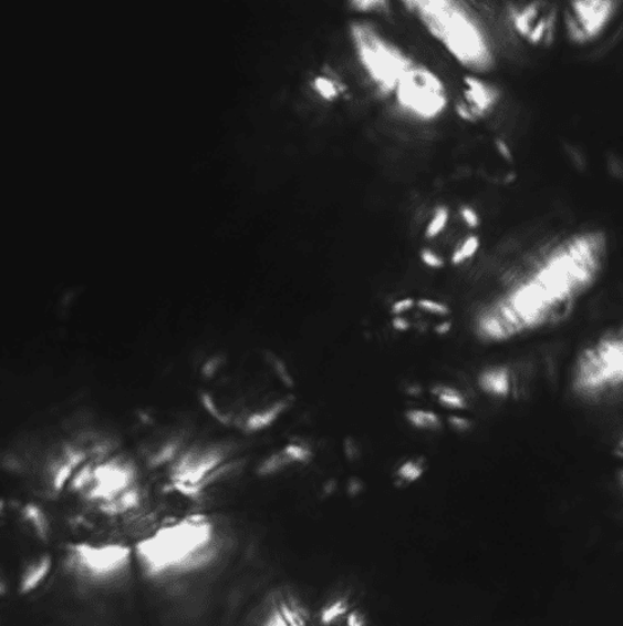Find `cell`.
Returning a JSON list of instances; mask_svg holds the SVG:
<instances>
[{"instance_id": "cell-14", "label": "cell", "mask_w": 623, "mask_h": 626, "mask_svg": "<svg viewBox=\"0 0 623 626\" xmlns=\"http://www.w3.org/2000/svg\"><path fill=\"white\" fill-rule=\"evenodd\" d=\"M423 474L424 468L417 461H406L399 470H397V475H399L405 483H413L415 480L422 478Z\"/></svg>"}, {"instance_id": "cell-20", "label": "cell", "mask_w": 623, "mask_h": 626, "mask_svg": "<svg viewBox=\"0 0 623 626\" xmlns=\"http://www.w3.org/2000/svg\"><path fill=\"white\" fill-rule=\"evenodd\" d=\"M620 479H621V484H622V486H623V471H622V473H621V475H620Z\"/></svg>"}, {"instance_id": "cell-18", "label": "cell", "mask_w": 623, "mask_h": 626, "mask_svg": "<svg viewBox=\"0 0 623 626\" xmlns=\"http://www.w3.org/2000/svg\"><path fill=\"white\" fill-rule=\"evenodd\" d=\"M449 422L450 424H453V428L459 431L468 430L469 425H471L469 421H467L466 419H460V417H453V419H450Z\"/></svg>"}, {"instance_id": "cell-4", "label": "cell", "mask_w": 623, "mask_h": 626, "mask_svg": "<svg viewBox=\"0 0 623 626\" xmlns=\"http://www.w3.org/2000/svg\"><path fill=\"white\" fill-rule=\"evenodd\" d=\"M623 386V329L583 351L574 370V387L583 394H600Z\"/></svg>"}, {"instance_id": "cell-5", "label": "cell", "mask_w": 623, "mask_h": 626, "mask_svg": "<svg viewBox=\"0 0 623 626\" xmlns=\"http://www.w3.org/2000/svg\"><path fill=\"white\" fill-rule=\"evenodd\" d=\"M401 111L420 121H435L445 113L449 99L444 79L417 60L393 95Z\"/></svg>"}, {"instance_id": "cell-10", "label": "cell", "mask_w": 623, "mask_h": 626, "mask_svg": "<svg viewBox=\"0 0 623 626\" xmlns=\"http://www.w3.org/2000/svg\"><path fill=\"white\" fill-rule=\"evenodd\" d=\"M478 382H480L484 392L495 397H508L511 392V376L507 368L486 370Z\"/></svg>"}, {"instance_id": "cell-19", "label": "cell", "mask_w": 623, "mask_h": 626, "mask_svg": "<svg viewBox=\"0 0 623 626\" xmlns=\"http://www.w3.org/2000/svg\"><path fill=\"white\" fill-rule=\"evenodd\" d=\"M347 624L352 626H360L365 624V619L363 618V615L354 612L347 615Z\"/></svg>"}, {"instance_id": "cell-8", "label": "cell", "mask_w": 623, "mask_h": 626, "mask_svg": "<svg viewBox=\"0 0 623 626\" xmlns=\"http://www.w3.org/2000/svg\"><path fill=\"white\" fill-rule=\"evenodd\" d=\"M481 76L467 72L460 84L455 109L460 120L467 123L485 120L495 111L501 99L499 88Z\"/></svg>"}, {"instance_id": "cell-12", "label": "cell", "mask_w": 623, "mask_h": 626, "mask_svg": "<svg viewBox=\"0 0 623 626\" xmlns=\"http://www.w3.org/2000/svg\"><path fill=\"white\" fill-rule=\"evenodd\" d=\"M406 420L420 430H436L440 428L439 417L435 412L413 410L406 413Z\"/></svg>"}, {"instance_id": "cell-2", "label": "cell", "mask_w": 623, "mask_h": 626, "mask_svg": "<svg viewBox=\"0 0 623 626\" xmlns=\"http://www.w3.org/2000/svg\"><path fill=\"white\" fill-rule=\"evenodd\" d=\"M349 39L368 83L378 95L393 98L417 59L370 22H352Z\"/></svg>"}, {"instance_id": "cell-13", "label": "cell", "mask_w": 623, "mask_h": 626, "mask_svg": "<svg viewBox=\"0 0 623 626\" xmlns=\"http://www.w3.org/2000/svg\"><path fill=\"white\" fill-rule=\"evenodd\" d=\"M433 393H435L442 404L453 408V410H464L466 408L465 398L454 388L437 387L433 390Z\"/></svg>"}, {"instance_id": "cell-6", "label": "cell", "mask_w": 623, "mask_h": 626, "mask_svg": "<svg viewBox=\"0 0 623 626\" xmlns=\"http://www.w3.org/2000/svg\"><path fill=\"white\" fill-rule=\"evenodd\" d=\"M622 0H568L563 24L569 41L585 47L600 39L615 20Z\"/></svg>"}, {"instance_id": "cell-11", "label": "cell", "mask_w": 623, "mask_h": 626, "mask_svg": "<svg viewBox=\"0 0 623 626\" xmlns=\"http://www.w3.org/2000/svg\"><path fill=\"white\" fill-rule=\"evenodd\" d=\"M347 4L360 14H386L391 12L392 0H347Z\"/></svg>"}, {"instance_id": "cell-15", "label": "cell", "mask_w": 623, "mask_h": 626, "mask_svg": "<svg viewBox=\"0 0 623 626\" xmlns=\"http://www.w3.org/2000/svg\"><path fill=\"white\" fill-rule=\"evenodd\" d=\"M349 605L345 601H338L332 603L328 607H324L322 612V623L331 624L336 619L341 618V616L347 614Z\"/></svg>"}, {"instance_id": "cell-17", "label": "cell", "mask_w": 623, "mask_h": 626, "mask_svg": "<svg viewBox=\"0 0 623 626\" xmlns=\"http://www.w3.org/2000/svg\"><path fill=\"white\" fill-rule=\"evenodd\" d=\"M418 305L422 308H424V310L428 311L432 315L446 316L448 314L447 306L442 305L437 301H433V299H427V298L420 299Z\"/></svg>"}, {"instance_id": "cell-1", "label": "cell", "mask_w": 623, "mask_h": 626, "mask_svg": "<svg viewBox=\"0 0 623 626\" xmlns=\"http://www.w3.org/2000/svg\"><path fill=\"white\" fill-rule=\"evenodd\" d=\"M429 38L460 68L484 75L494 69L489 34L465 0H401Z\"/></svg>"}, {"instance_id": "cell-7", "label": "cell", "mask_w": 623, "mask_h": 626, "mask_svg": "<svg viewBox=\"0 0 623 626\" xmlns=\"http://www.w3.org/2000/svg\"><path fill=\"white\" fill-rule=\"evenodd\" d=\"M508 22L520 40L534 48H548L554 42L558 9L549 0H522L508 8Z\"/></svg>"}, {"instance_id": "cell-3", "label": "cell", "mask_w": 623, "mask_h": 626, "mask_svg": "<svg viewBox=\"0 0 623 626\" xmlns=\"http://www.w3.org/2000/svg\"><path fill=\"white\" fill-rule=\"evenodd\" d=\"M212 531L209 523L193 519L160 531L141 544L138 553L150 573L184 568L205 558L210 547Z\"/></svg>"}, {"instance_id": "cell-9", "label": "cell", "mask_w": 623, "mask_h": 626, "mask_svg": "<svg viewBox=\"0 0 623 626\" xmlns=\"http://www.w3.org/2000/svg\"><path fill=\"white\" fill-rule=\"evenodd\" d=\"M312 93L324 103H336L347 94V84L339 72L331 68H323L314 72L310 80Z\"/></svg>"}, {"instance_id": "cell-16", "label": "cell", "mask_w": 623, "mask_h": 626, "mask_svg": "<svg viewBox=\"0 0 623 626\" xmlns=\"http://www.w3.org/2000/svg\"><path fill=\"white\" fill-rule=\"evenodd\" d=\"M285 455L294 462H309L312 458V452L309 448L302 447V444L289 443L288 447L283 449Z\"/></svg>"}]
</instances>
